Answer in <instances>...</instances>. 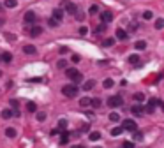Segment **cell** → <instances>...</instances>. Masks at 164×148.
<instances>
[{"label": "cell", "instance_id": "obj_28", "mask_svg": "<svg viewBox=\"0 0 164 148\" xmlns=\"http://www.w3.org/2000/svg\"><path fill=\"white\" fill-rule=\"evenodd\" d=\"M57 67H58V69H67V60H64V58L58 60V62H57Z\"/></svg>", "mask_w": 164, "mask_h": 148}, {"label": "cell", "instance_id": "obj_19", "mask_svg": "<svg viewBox=\"0 0 164 148\" xmlns=\"http://www.w3.org/2000/svg\"><path fill=\"white\" fill-rule=\"evenodd\" d=\"M113 44H115V39L113 37H108V39L102 41V46H104V48H111Z\"/></svg>", "mask_w": 164, "mask_h": 148}, {"label": "cell", "instance_id": "obj_25", "mask_svg": "<svg viewBox=\"0 0 164 148\" xmlns=\"http://www.w3.org/2000/svg\"><path fill=\"white\" fill-rule=\"evenodd\" d=\"M132 139L134 141H143V132H139V131L132 132Z\"/></svg>", "mask_w": 164, "mask_h": 148}, {"label": "cell", "instance_id": "obj_31", "mask_svg": "<svg viewBox=\"0 0 164 148\" xmlns=\"http://www.w3.org/2000/svg\"><path fill=\"white\" fill-rule=\"evenodd\" d=\"M16 5H18V2H16V0H5V7L13 9V7H16Z\"/></svg>", "mask_w": 164, "mask_h": 148}, {"label": "cell", "instance_id": "obj_18", "mask_svg": "<svg viewBox=\"0 0 164 148\" xmlns=\"http://www.w3.org/2000/svg\"><path fill=\"white\" fill-rule=\"evenodd\" d=\"M94 85H95V81H94V79H88V81H85V85H83V90H85V92L92 90V88H94Z\"/></svg>", "mask_w": 164, "mask_h": 148}, {"label": "cell", "instance_id": "obj_15", "mask_svg": "<svg viewBox=\"0 0 164 148\" xmlns=\"http://www.w3.org/2000/svg\"><path fill=\"white\" fill-rule=\"evenodd\" d=\"M69 137H71V134H69L67 131H64L62 136H60V145H67V143H69Z\"/></svg>", "mask_w": 164, "mask_h": 148}, {"label": "cell", "instance_id": "obj_27", "mask_svg": "<svg viewBox=\"0 0 164 148\" xmlns=\"http://www.w3.org/2000/svg\"><path fill=\"white\" fill-rule=\"evenodd\" d=\"M155 28H157V30H162V28H164V18L155 19Z\"/></svg>", "mask_w": 164, "mask_h": 148}, {"label": "cell", "instance_id": "obj_36", "mask_svg": "<svg viewBox=\"0 0 164 148\" xmlns=\"http://www.w3.org/2000/svg\"><path fill=\"white\" fill-rule=\"evenodd\" d=\"M65 127H67V120H64V118L58 120V129H60V131H64Z\"/></svg>", "mask_w": 164, "mask_h": 148}, {"label": "cell", "instance_id": "obj_40", "mask_svg": "<svg viewBox=\"0 0 164 148\" xmlns=\"http://www.w3.org/2000/svg\"><path fill=\"white\" fill-rule=\"evenodd\" d=\"M101 106V99H92V108H99Z\"/></svg>", "mask_w": 164, "mask_h": 148}, {"label": "cell", "instance_id": "obj_3", "mask_svg": "<svg viewBox=\"0 0 164 148\" xmlns=\"http://www.w3.org/2000/svg\"><path fill=\"white\" fill-rule=\"evenodd\" d=\"M62 9L65 11V13H69V14H76L78 13V7H76V4H73L71 0H62Z\"/></svg>", "mask_w": 164, "mask_h": 148}, {"label": "cell", "instance_id": "obj_5", "mask_svg": "<svg viewBox=\"0 0 164 148\" xmlns=\"http://www.w3.org/2000/svg\"><path fill=\"white\" fill-rule=\"evenodd\" d=\"M122 127H124L125 131H131V132H136V131H138L136 122H134V120H131V118H127V120L122 122Z\"/></svg>", "mask_w": 164, "mask_h": 148}, {"label": "cell", "instance_id": "obj_4", "mask_svg": "<svg viewBox=\"0 0 164 148\" xmlns=\"http://www.w3.org/2000/svg\"><path fill=\"white\" fill-rule=\"evenodd\" d=\"M122 104H124V99H122L120 95H111V97H108V106L109 108H118Z\"/></svg>", "mask_w": 164, "mask_h": 148}, {"label": "cell", "instance_id": "obj_26", "mask_svg": "<svg viewBox=\"0 0 164 148\" xmlns=\"http://www.w3.org/2000/svg\"><path fill=\"white\" fill-rule=\"evenodd\" d=\"M88 13L92 14V16H95V14H99V5H90V9H88Z\"/></svg>", "mask_w": 164, "mask_h": 148}, {"label": "cell", "instance_id": "obj_14", "mask_svg": "<svg viewBox=\"0 0 164 148\" xmlns=\"http://www.w3.org/2000/svg\"><path fill=\"white\" fill-rule=\"evenodd\" d=\"M0 116H2L4 120H7V118H11V116H14V109H4L2 113H0Z\"/></svg>", "mask_w": 164, "mask_h": 148}, {"label": "cell", "instance_id": "obj_33", "mask_svg": "<svg viewBox=\"0 0 164 148\" xmlns=\"http://www.w3.org/2000/svg\"><path fill=\"white\" fill-rule=\"evenodd\" d=\"M104 30H106V25H104V23H101V25H97V28H95L94 32H95V34H102Z\"/></svg>", "mask_w": 164, "mask_h": 148}, {"label": "cell", "instance_id": "obj_7", "mask_svg": "<svg viewBox=\"0 0 164 148\" xmlns=\"http://www.w3.org/2000/svg\"><path fill=\"white\" fill-rule=\"evenodd\" d=\"M101 19H102V23H109V21H113V13L111 11H102L101 13Z\"/></svg>", "mask_w": 164, "mask_h": 148}, {"label": "cell", "instance_id": "obj_46", "mask_svg": "<svg viewBox=\"0 0 164 148\" xmlns=\"http://www.w3.org/2000/svg\"><path fill=\"white\" fill-rule=\"evenodd\" d=\"M71 60H73L74 63H78L79 62V55H73V57H71Z\"/></svg>", "mask_w": 164, "mask_h": 148}, {"label": "cell", "instance_id": "obj_44", "mask_svg": "<svg viewBox=\"0 0 164 148\" xmlns=\"http://www.w3.org/2000/svg\"><path fill=\"white\" fill-rule=\"evenodd\" d=\"M28 81L30 83H41V81H43V78H30Z\"/></svg>", "mask_w": 164, "mask_h": 148}, {"label": "cell", "instance_id": "obj_23", "mask_svg": "<svg viewBox=\"0 0 164 148\" xmlns=\"http://www.w3.org/2000/svg\"><path fill=\"white\" fill-rule=\"evenodd\" d=\"M16 129H13V127H7V129H5V136L7 137H16Z\"/></svg>", "mask_w": 164, "mask_h": 148}, {"label": "cell", "instance_id": "obj_38", "mask_svg": "<svg viewBox=\"0 0 164 148\" xmlns=\"http://www.w3.org/2000/svg\"><path fill=\"white\" fill-rule=\"evenodd\" d=\"M74 18H76L78 21H83V19H85V14H83V13L79 11V13H76V14H74Z\"/></svg>", "mask_w": 164, "mask_h": 148}, {"label": "cell", "instance_id": "obj_22", "mask_svg": "<svg viewBox=\"0 0 164 148\" xmlns=\"http://www.w3.org/2000/svg\"><path fill=\"white\" fill-rule=\"evenodd\" d=\"M134 48H136L138 51H141V49H145V48H147V41H136V44H134Z\"/></svg>", "mask_w": 164, "mask_h": 148}, {"label": "cell", "instance_id": "obj_10", "mask_svg": "<svg viewBox=\"0 0 164 148\" xmlns=\"http://www.w3.org/2000/svg\"><path fill=\"white\" fill-rule=\"evenodd\" d=\"M115 35H117V39H118V41H125L129 34H127L124 28H117V34H115Z\"/></svg>", "mask_w": 164, "mask_h": 148}, {"label": "cell", "instance_id": "obj_47", "mask_svg": "<svg viewBox=\"0 0 164 148\" xmlns=\"http://www.w3.org/2000/svg\"><path fill=\"white\" fill-rule=\"evenodd\" d=\"M138 27H139L138 23H132V25L129 27V30H131V32H132V30H138Z\"/></svg>", "mask_w": 164, "mask_h": 148}, {"label": "cell", "instance_id": "obj_43", "mask_svg": "<svg viewBox=\"0 0 164 148\" xmlns=\"http://www.w3.org/2000/svg\"><path fill=\"white\" fill-rule=\"evenodd\" d=\"M5 39L7 41H16V35L14 34H5Z\"/></svg>", "mask_w": 164, "mask_h": 148}, {"label": "cell", "instance_id": "obj_42", "mask_svg": "<svg viewBox=\"0 0 164 148\" xmlns=\"http://www.w3.org/2000/svg\"><path fill=\"white\" fill-rule=\"evenodd\" d=\"M87 32H88L87 27H79V35H87Z\"/></svg>", "mask_w": 164, "mask_h": 148}, {"label": "cell", "instance_id": "obj_49", "mask_svg": "<svg viewBox=\"0 0 164 148\" xmlns=\"http://www.w3.org/2000/svg\"><path fill=\"white\" fill-rule=\"evenodd\" d=\"M4 25V18H0V27H2Z\"/></svg>", "mask_w": 164, "mask_h": 148}, {"label": "cell", "instance_id": "obj_20", "mask_svg": "<svg viewBox=\"0 0 164 148\" xmlns=\"http://www.w3.org/2000/svg\"><path fill=\"white\" fill-rule=\"evenodd\" d=\"M113 85H115V81L111 79V78H106L104 81H102V87H104L106 90H108V88H111V87H113Z\"/></svg>", "mask_w": 164, "mask_h": 148}, {"label": "cell", "instance_id": "obj_29", "mask_svg": "<svg viewBox=\"0 0 164 148\" xmlns=\"http://www.w3.org/2000/svg\"><path fill=\"white\" fill-rule=\"evenodd\" d=\"M134 101H136V102H143V101H145V95H143L141 92L134 93Z\"/></svg>", "mask_w": 164, "mask_h": 148}, {"label": "cell", "instance_id": "obj_11", "mask_svg": "<svg viewBox=\"0 0 164 148\" xmlns=\"http://www.w3.org/2000/svg\"><path fill=\"white\" fill-rule=\"evenodd\" d=\"M41 34H43V28H41L39 25H34L32 28H30V35H32V37H37Z\"/></svg>", "mask_w": 164, "mask_h": 148}, {"label": "cell", "instance_id": "obj_6", "mask_svg": "<svg viewBox=\"0 0 164 148\" xmlns=\"http://www.w3.org/2000/svg\"><path fill=\"white\" fill-rule=\"evenodd\" d=\"M35 19H37V14L34 13V11H27L25 16H23V21L27 25H34L35 23Z\"/></svg>", "mask_w": 164, "mask_h": 148}, {"label": "cell", "instance_id": "obj_50", "mask_svg": "<svg viewBox=\"0 0 164 148\" xmlns=\"http://www.w3.org/2000/svg\"><path fill=\"white\" fill-rule=\"evenodd\" d=\"M73 148H83V146H79V145H76V146H73Z\"/></svg>", "mask_w": 164, "mask_h": 148}, {"label": "cell", "instance_id": "obj_30", "mask_svg": "<svg viewBox=\"0 0 164 148\" xmlns=\"http://www.w3.org/2000/svg\"><path fill=\"white\" fill-rule=\"evenodd\" d=\"M109 120L111 122H120V115L118 113H109Z\"/></svg>", "mask_w": 164, "mask_h": 148}, {"label": "cell", "instance_id": "obj_32", "mask_svg": "<svg viewBox=\"0 0 164 148\" xmlns=\"http://www.w3.org/2000/svg\"><path fill=\"white\" fill-rule=\"evenodd\" d=\"M147 113H153V111H155V104H153L152 101L148 102V106H147V109H145Z\"/></svg>", "mask_w": 164, "mask_h": 148}, {"label": "cell", "instance_id": "obj_41", "mask_svg": "<svg viewBox=\"0 0 164 148\" xmlns=\"http://www.w3.org/2000/svg\"><path fill=\"white\" fill-rule=\"evenodd\" d=\"M122 148H134V143H131V141H125L124 145H122Z\"/></svg>", "mask_w": 164, "mask_h": 148}, {"label": "cell", "instance_id": "obj_8", "mask_svg": "<svg viewBox=\"0 0 164 148\" xmlns=\"http://www.w3.org/2000/svg\"><path fill=\"white\" fill-rule=\"evenodd\" d=\"M23 53H25V55H35L37 48L32 46V44H25V46H23Z\"/></svg>", "mask_w": 164, "mask_h": 148}, {"label": "cell", "instance_id": "obj_2", "mask_svg": "<svg viewBox=\"0 0 164 148\" xmlns=\"http://www.w3.org/2000/svg\"><path fill=\"white\" fill-rule=\"evenodd\" d=\"M65 76L71 81H74V83H79L81 79H83V74H81L78 69H65Z\"/></svg>", "mask_w": 164, "mask_h": 148}, {"label": "cell", "instance_id": "obj_48", "mask_svg": "<svg viewBox=\"0 0 164 148\" xmlns=\"http://www.w3.org/2000/svg\"><path fill=\"white\" fill-rule=\"evenodd\" d=\"M11 106L16 109V108H18V101H16V99H11Z\"/></svg>", "mask_w": 164, "mask_h": 148}, {"label": "cell", "instance_id": "obj_34", "mask_svg": "<svg viewBox=\"0 0 164 148\" xmlns=\"http://www.w3.org/2000/svg\"><path fill=\"white\" fill-rule=\"evenodd\" d=\"M48 25H49L51 28H57V27H58V21L53 19V18H49V19H48Z\"/></svg>", "mask_w": 164, "mask_h": 148}, {"label": "cell", "instance_id": "obj_45", "mask_svg": "<svg viewBox=\"0 0 164 148\" xmlns=\"http://www.w3.org/2000/svg\"><path fill=\"white\" fill-rule=\"evenodd\" d=\"M90 131V127H88V123H85L83 127H81V132H88Z\"/></svg>", "mask_w": 164, "mask_h": 148}, {"label": "cell", "instance_id": "obj_16", "mask_svg": "<svg viewBox=\"0 0 164 148\" xmlns=\"http://www.w3.org/2000/svg\"><path fill=\"white\" fill-rule=\"evenodd\" d=\"M27 111H28V113H35V111H37V104L32 102V101H28V102H27Z\"/></svg>", "mask_w": 164, "mask_h": 148}, {"label": "cell", "instance_id": "obj_52", "mask_svg": "<svg viewBox=\"0 0 164 148\" xmlns=\"http://www.w3.org/2000/svg\"><path fill=\"white\" fill-rule=\"evenodd\" d=\"M97 148H101V146H97Z\"/></svg>", "mask_w": 164, "mask_h": 148}, {"label": "cell", "instance_id": "obj_39", "mask_svg": "<svg viewBox=\"0 0 164 148\" xmlns=\"http://www.w3.org/2000/svg\"><path fill=\"white\" fill-rule=\"evenodd\" d=\"M37 120H39V122H44V120H46V113H43V111L37 113Z\"/></svg>", "mask_w": 164, "mask_h": 148}, {"label": "cell", "instance_id": "obj_37", "mask_svg": "<svg viewBox=\"0 0 164 148\" xmlns=\"http://www.w3.org/2000/svg\"><path fill=\"white\" fill-rule=\"evenodd\" d=\"M152 18H153L152 11H145V13H143V19H152Z\"/></svg>", "mask_w": 164, "mask_h": 148}, {"label": "cell", "instance_id": "obj_51", "mask_svg": "<svg viewBox=\"0 0 164 148\" xmlns=\"http://www.w3.org/2000/svg\"><path fill=\"white\" fill-rule=\"evenodd\" d=\"M0 76H2V71H0Z\"/></svg>", "mask_w": 164, "mask_h": 148}, {"label": "cell", "instance_id": "obj_17", "mask_svg": "<svg viewBox=\"0 0 164 148\" xmlns=\"http://www.w3.org/2000/svg\"><path fill=\"white\" fill-rule=\"evenodd\" d=\"M2 60H4L5 63H11V62H13V53H9V51L2 53Z\"/></svg>", "mask_w": 164, "mask_h": 148}, {"label": "cell", "instance_id": "obj_21", "mask_svg": "<svg viewBox=\"0 0 164 148\" xmlns=\"http://www.w3.org/2000/svg\"><path fill=\"white\" fill-rule=\"evenodd\" d=\"M79 106H83V108L85 106H92V99L90 97H81L79 99Z\"/></svg>", "mask_w": 164, "mask_h": 148}, {"label": "cell", "instance_id": "obj_24", "mask_svg": "<svg viewBox=\"0 0 164 148\" xmlns=\"http://www.w3.org/2000/svg\"><path fill=\"white\" fill-rule=\"evenodd\" d=\"M124 131H125L124 127H113V129H111V136H120Z\"/></svg>", "mask_w": 164, "mask_h": 148}, {"label": "cell", "instance_id": "obj_13", "mask_svg": "<svg viewBox=\"0 0 164 148\" xmlns=\"http://www.w3.org/2000/svg\"><path fill=\"white\" fill-rule=\"evenodd\" d=\"M88 139H90V141H99V139H101V132H99V131H92V132L88 134Z\"/></svg>", "mask_w": 164, "mask_h": 148}, {"label": "cell", "instance_id": "obj_35", "mask_svg": "<svg viewBox=\"0 0 164 148\" xmlns=\"http://www.w3.org/2000/svg\"><path fill=\"white\" fill-rule=\"evenodd\" d=\"M129 62L138 65V63H139V57H138V55H131V57H129Z\"/></svg>", "mask_w": 164, "mask_h": 148}, {"label": "cell", "instance_id": "obj_9", "mask_svg": "<svg viewBox=\"0 0 164 148\" xmlns=\"http://www.w3.org/2000/svg\"><path fill=\"white\" fill-rule=\"evenodd\" d=\"M51 18L57 19L58 23H60V21H62V18H64V9H55V11H53V14H51Z\"/></svg>", "mask_w": 164, "mask_h": 148}, {"label": "cell", "instance_id": "obj_1", "mask_svg": "<svg viewBox=\"0 0 164 148\" xmlns=\"http://www.w3.org/2000/svg\"><path fill=\"white\" fill-rule=\"evenodd\" d=\"M78 87L74 83H69V85H65V87H62V93L65 95V97H69V99H73V97H76L78 95Z\"/></svg>", "mask_w": 164, "mask_h": 148}, {"label": "cell", "instance_id": "obj_12", "mask_svg": "<svg viewBox=\"0 0 164 148\" xmlns=\"http://www.w3.org/2000/svg\"><path fill=\"white\" fill-rule=\"evenodd\" d=\"M131 113H132V115H136V116H141V115H143V108H141L139 104H134V106L131 108Z\"/></svg>", "mask_w": 164, "mask_h": 148}]
</instances>
